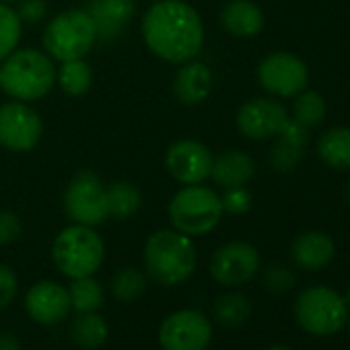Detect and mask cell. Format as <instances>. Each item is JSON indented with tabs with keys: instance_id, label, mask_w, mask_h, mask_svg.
Returning a JSON list of instances; mask_svg holds the SVG:
<instances>
[{
	"instance_id": "obj_1",
	"label": "cell",
	"mask_w": 350,
	"mask_h": 350,
	"mask_svg": "<svg viewBox=\"0 0 350 350\" xmlns=\"http://www.w3.org/2000/svg\"><path fill=\"white\" fill-rule=\"evenodd\" d=\"M146 48L161 60L184 64L204 46V23L186 0H157L140 23Z\"/></svg>"
},
{
	"instance_id": "obj_2",
	"label": "cell",
	"mask_w": 350,
	"mask_h": 350,
	"mask_svg": "<svg viewBox=\"0 0 350 350\" xmlns=\"http://www.w3.org/2000/svg\"><path fill=\"white\" fill-rule=\"evenodd\" d=\"M142 258L146 274L163 286H178L186 282L198 264L192 239L175 229L154 231L144 243Z\"/></svg>"
},
{
	"instance_id": "obj_3",
	"label": "cell",
	"mask_w": 350,
	"mask_h": 350,
	"mask_svg": "<svg viewBox=\"0 0 350 350\" xmlns=\"http://www.w3.org/2000/svg\"><path fill=\"white\" fill-rule=\"evenodd\" d=\"M56 83V66L46 52L23 48L15 50L0 66V87L17 101H38Z\"/></svg>"
},
{
	"instance_id": "obj_4",
	"label": "cell",
	"mask_w": 350,
	"mask_h": 350,
	"mask_svg": "<svg viewBox=\"0 0 350 350\" xmlns=\"http://www.w3.org/2000/svg\"><path fill=\"white\" fill-rule=\"evenodd\" d=\"M105 258V243L95 227L70 225L62 229L52 243V260L68 278L93 276Z\"/></svg>"
},
{
	"instance_id": "obj_5",
	"label": "cell",
	"mask_w": 350,
	"mask_h": 350,
	"mask_svg": "<svg viewBox=\"0 0 350 350\" xmlns=\"http://www.w3.org/2000/svg\"><path fill=\"white\" fill-rule=\"evenodd\" d=\"M97 42V27L89 11L70 9L58 13L44 31V48L52 60H83Z\"/></svg>"
},
{
	"instance_id": "obj_6",
	"label": "cell",
	"mask_w": 350,
	"mask_h": 350,
	"mask_svg": "<svg viewBox=\"0 0 350 350\" xmlns=\"http://www.w3.org/2000/svg\"><path fill=\"white\" fill-rule=\"evenodd\" d=\"M167 211L173 229L188 237L211 233L223 217L221 196L202 184L184 186L171 198Z\"/></svg>"
},
{
	"instance_id": "obj_7",
	"label": "cell",
	"mask_w": 350,
	"mask_h": 350,
	"mask_svg": "<svg viewBox=\"0 0 350 350\" xmlns=\"http://www.w3.org/2000/svg\"><path fill=\"white\" fill-rule=\"evenodd\" d=\"M295 317L299 325L313 336L338 334L348 321V305L344 297L323 284L307 286L295 301Z\"/></svg>"
},
{
	"instance_id": "obj_8",
	"label": "cell",
	"mask_w": 350,
	"mask_h": 350,
	"mask_svg": "<svg viewBox=\"0 0 350 350\" xmlns=\"http://www.w3.org/2000/svg\"><path fill=\"white\" fill-rule=\"evenodd\" d=\"M107 186L93 171H79L68 182L64 192V213L77 225L97 227L109 219L107 213Z\"/></svg>"
},
{
	"instance_id": "obj_9",
	"label": "cell",
	"mask_w": 350,
	"mask_h": 350,
	"mask_svg": "<svg viewBox=\"0 0 350 350\" xmlns=\"http://www.w3.org/2000/svg\"><path fill=\"white\" fill-rule=\"evenodd\" d=\"M213 340V323L196 309H180L167 315L159 327L163 350H206Z\"/></svg>"
},
{
	"instance_id": "obj_10",
	"label": "cell",
	"mask_w": 350,
	"mask_h": 350,
	"mask_svg": "<svg viewBox=\"0 0 350 350\" xmlns=\"http://www.w3.org/2000/svg\"><path fill=\"white\" fill-rule=\"evenodd\" d=\"M44 134L40 113L25 101H11L0 107V144L13 152L33 150Z\"/></svg>"
},
{
	"instance_id": "obj_11",
	"label": "cell",
	"mask_w": 350,
	"mask_h": 350,
	"mask_svg": "<svg viewBox=\"0 0 350 350\" xmlns=\"http://www.w3.org/2000/svg\"><path fill=\"white\" fill-rule=\"evenodd\" d=\"M258 81L274 97H295L307 89L309 70L305 62L291 52H274L258 66Z\"/></svg>"
},
{
	"instance_id": "obj_12",
	"label": "cell",
	"mask_w": 350,
	"mask_h": 350,
	"mask_svg": "<svg viewBox=\"0 0 350 350\" xmlns=\"http://www.w3.org/2000/svg\"><path fill=\"white\" fill-rule=\"evenodd\" d=\"M213 152L200 140H178L173 142L165 154V167L169 175L184 186H198L211 178Z\"/></svg>"
},
{
	"instance_id": "obj_13",
	"label": "cell",
	"mask_w": 350,
	"mask_h": 350,
	"mask_svg": "<svg viewBox=\"0 0 350 350\" xmlns=\"http://www.w3.org/2000/svg\"><path fill=\"white\" fill-rule=\"evenodd\" d=\"M260 268L258 250L245 241L221 245L211 258V274L223 286H239L250 282Z\"/></svg>"
},
{
	"instance_id": "obj_14",
	"label": "cell",
	"mask_w": 350,
	"mask_h": 350,
	"mask_svg": "<svg viewBox=\"0 0 350 350\" xmlns=\"http://www.w3.org/2000/svg\"><path fill=\"white\" fill-rule=\"evenodd\" d=\"M288 122L286 107L272 97H256L241 105L237 113V128L250 140L274 138Z\"/></svg>"
},
{
	"instance_id": "obj_15",
	"label": "cell",
	"mask_w": 350,
	"mask_h": 350,
	"mask_svg": "<svg viewBox=\"0 0 350 350\" xmlns=\"http://www.w3.org/2000/svg\"><path fill=\"white\" fill-rule=\"evenodd\" d=\"M25 311L40 325L60 323L70 311L68 288L54 280H42L33 284L25 295Z\"/></svg>"
},
{
	"instance_id": "obj_16",
	"label": "cell",
	"mask_w": 350,
	"mask_h": 350,
	"mask_svg": "<svg viewBox=\"0 0 350 350\" xmlns=\"http://www.w3.org/2000/svg\"><path fill=\"white\" fill-rule=\"evenodd\" d=\"M213 70L204 62L188 60L173 79V91L184 105H200L213 91Z\"/></svg>"
},
{
	"instance_id": "obj_17",
	"label": "cell",
	"mask_w": 350,
	"mask_h": 350,
	"mask_svg": "<svg viewBox=\"0 0 350 350\" xmlns=\"http://www.w3.org/2000/svg\"><path fill=\"white\" fill-rule=\"evenodd\" d=\"M309 128L301 126L293 118L282 126V130L276 134V144L270 150V165L278 173H291L297 169L299 161L303 159V148L309 140L307 134Z\"/></svg>"
},
{
	"instance_id": "obj_18",
	"label": "cell",
	"mask_w": 350,
	"mask_h": 350,
	"mask_svg": "<svg viewBox=\"0 0 350 350\" xmlns=\"http://www.w3.org/2000/svg\"><path fill=\"white\" fill-rule=\"evenodd\" d=\"M134 13V0H93V7L89 9V15L97 27V38L107 42L124 33Z\"/></svg>"
},
{
	"instance_id": "obj_19",
	"label": "cell",
	"mask_w": 350,
	"mask_h": 350,
	"mask_svg": "<svg viewBox=\"0 0 350 350\" xmlns=\"http://www.w3.org/2000/svg\"><path fill=\"white\" fill-rule=\"evenodd\" d=\"M336 256L334 241L321 231H305L291 245L293 262L303 270H321Z\"/></svg>"
},
{
	"instance_id": "obj_20",
	"label": "cell",
	"mask_w": 350,
	"mask_h": 350,
	"mask_svg": "<svg viewBox=\"0 0 350 350\" xmlns=\"http://www.w3.org/2000/svg\"><path fill=\"white\" fill-rule=\"evenodd\" d=\"M221 25L233 38L250 40L264 27V13L254 0H229L221 9Z\"/></svg>"
},
{
	"instance_id": "obj_21",
	"label": "cell",
	"mask_w": 350,
	"mask_h": 350,
	"mask_svg": "<svg viewBox=\"0 0 350 350\" xmlns=\"http://www.w3.org/2000/svg\"><path fill=\"white\" fill-rule=\"evenodd\" d=\"M254 159L243 150H225L213 161L211 178L221 188H239L245 186L254 178Z\"/></svg>"
},
{
	"instance_id": "obj_22",
	"label": "cell",
	"mask_w": 350,
	"mask_h": 350,
	"mask_svg": "<svg viewBox=\"0 0 350 350\" xmlns=\"http://www.w3.org/2000/svg\"><path fill=\"white\" fill-rule=\"evenodd\" d=\"M319 159L336 171H350V128H332L317 140Z\"/></svg>"
},
{
	"instance_id": "obj_23",
	"label": "cell",
	"mask_w": 350,
	"mask_h": 350,
	"mask_svg": "<svg viewBox=\"0 0 350 350\" xmlns=\"http://www.w3.org/2000/svg\"><path fill=\"white\" fill-rule=\"evenodd\" d=\"M105 192H107V213L111 219L126 221L134 217L142 206V194L130 182H113L105 188Z\"/></svg>"
},
{
	"instance_id": "obj_24",
	"label": "cell",
	"mask_w": 350,
	"mask_h": 350,
	"mask_svg": "<svg viewBox=\"0 0 350 350\" xmlns=\"http://www.w3.org/2000/svg\"><path fill=\"white\" fill-rule=\"evenodd\" d=\"M107 323L101 315H97V311L93 313H79V317L72 321L70 325V338L77 346L93 350L105 344L107 340Z\"/></svg>"
},
{
	"instance_id": "obj_25",
	"label": "cell",
	"mask_w": 350,
	"mask_h": 350,
	"mask_svg": "<svg viewBox=\"0 0 350 350\" xmlns=\"http://www.w3.org/2000/svg\"><path fill=\"white\" fill-rule=\"evenodd\" d=\"M56 81L60 89L70 97L85 95L93 85V72L91 66L83 60H68L60 62V68L56 70Z\"/></svg>"
},
{
	"instance_id": "obj_26",
	"label": "cell",
	"mask_w": 350,
	"mask_h": 350,
	"mask_svg": "<svg viewBox=\"0 0 350 350\" xmlns=\"http://www.w3.org/2000/svg\"><path fill=\"white\" fill-rule=\"evenodd\" d=\"M213 313L217 323L225 327H239L252 315V301L243 293H227L217 299Z\"/></svg>"
},
{
	"instance_id": "obj_27",
	"label": "cell",
	"mask_w": 350,
	"mask_h": 350,
	"mask_svg": "<svg viewBox=\"0 0 350 350\" xmlns=\"http://www.w3.org/2000/svg\"><path fill=\"white\" fill-rule=\"evenodd\" d=\"M68 297H70V309H75L79 313L97 311L103 305V299H105L101 284L93 276L72 278L70 288H68Z\"/></svg>"
},
{
	"instance_id": "obj_28",
	"label": "cell",
	"mask_w": 350,
	"mask_h": 350,
	"mask_svg": "<svg viewBox=\"0 0 350 350\" xmlns=\"http://www.w3.org/2000/svg\"><path fill=\"white\" fill-rule=\"evenodd\" d=\"M327 111L325 99L317 91H301L293 103V120L305 128H313L323 122Z\"/></svg>"
},
{
	"instance_id": "obj_29",
	"label": "cell",
	"mask_w": 350,
	"mask_h": 350,
	"mask_svg": "<svg viewBox=\"0 0 350 350\" xmlns=\"http://www.w3.org/2000/svg\"><path fill=\"white\" fill-rule=\"evenodd\" d=\"M23 23L7 3H0V60L11 56L21 42Z\"/></svg>"
},
{
	"instance_id": "obj_30",
	"label": "cell",
	"mask_w": 350,
	"mask_h": 350,
	"mask_svg": "<svg viewBox=\"0 0 350 350\" xmlns=\"http://www.w3.org/2000/svg\"><path fill=\"white\" fill-rule=\"evenodd\" d=\"M146 288V276L138 268H122L111 278V293L120 301H136Z\"/></svg>"
},
{
	"instance_id": "obj_31",
	"label": "cell",
	"mask_w": 350,
	"mask_h": 350,
	"mask_svg": "<svg viewBox=\"0 0 350 350\" xmlns=\"http://www.w3.org/2000/svg\"><path fill=\"white\" fill-rule=\"evenodd\" d=\"M221 206H223V213L227 215H233V217L245 215L252 208V194L245 190V186L227 188L225 194L221 196Z\"/></svg>"
},
{
	"instance_id": "obj_32",
	"label": "cell",
	"mask_w": 350,
	"mask_h": 350,
	"mask_svg": "<svg viewBox=\"0 0 350 350\" xmlns=\"http://www.w3.org/2000/svg\"><path fill=\"white\" fill-rule=\"evenodd\" d=\"M293 284H295V276H293V272H291L286 266H282V264H272V266L266 268V272H264V286H266L268 291L280 295V293L291 291Z\"/></svg>"
},
{
	"instance_id": "obj_33",
	"label": "cell",
	"mask_w": 350,
	"mask_h": 350,
	"mask_svg": "<svg viewBox=\"0 0 350 350\" xmlns=\"http://www.w3.org/2000/svg\"><path fill=\"white\" fill-rule=\"evenodd\" d=\"M21 231V219L13 211H0V245H9L17 241Z\"/></svg>"
},
{
	"instance_id": "obj_34",
	"label": "cell",
	"mask_w": 350,
	"mask_h": 350,
	"mask_svg": "<svg viewBox=\"0 0 350 350\" xmlns=\"http://www.w3.org/2000/svg\"><path fill=\"white\" fill-rule=\"evenodd\" d=\"M17 291H19L17 274L9 266L0 264V309H7L13 303Z\"/></svg>"
},
{
	"instance_id": "obj_35",
	"label": "cell",
	"mask_w": 350,
	"mask_h": 350,
	"mask_svg": "<svg viewBox=\"0 0 350 350\" xmlns=\"http://www.w3.org/2000/svg\"><path fill=\"white\" fill-rule=\"evenodd\" d=\"M17 15H19L21 23L36 25L46 19L48 5H46V0H21V7H19Z\"/></svg>"
},
{
	"instance_id": "obj_36",
	"label": "cell",
	"mask_w": 350,
	"mask_h": 350,
	"mask_svg": "<svg viewBox=\"0 0 350 350\" xmlns=\"http://www.w3.org/2000/svg\"><path fill=\"white\" fill-rule=\"evenodd\" d=\"M0 350H21V342L11 332H0Z\"/></svg>"
},
{
	"instance_id": "obj_37",
	"label": "cell",
	"mask_w": 350,
	"mask_h": 350,
	"mask_svg": "<svg viewBox=\"0 0 350 350\" xmlns=\"http://www.w3.org/2000/svg\"><path fill=\"white\" fill-rule=\"evenodd\" d=\"M268 350H293V348H291V346H280V344H278V346H272V348H268Z\"/></svg>"
},
{
	"instance_id": "obj_38",
	"label": "cell",
	"mask_w": 350,
	"mask_h": 350,
	"mask_svg": "<svg viewBox=\"0 0 350 350\" xmlns=\"http://www.w3.org/2000/svg\"><path fill=\"white\" fill-rule=\"evenodd\" d=\"M346 200H348V204H350V180H348V184H346Z\"/></svg>"
},
{
	"instance_id": "obj_39",
	"label": "cell",
	"mask_w": 350,
	"mask_h": 350,
	"mask_svg": "<svg viewBox=\"0 0 350 350\" xmlns=\"http://www.w3.org/2000/svg\"><path fill=\"white\" fill-rule=\"evenodd\" d=\"M344 301H346V305L350 307V288H348V293L344 295Z\"/></svg>"
},
{
	"instance_id": "obj_40",
	"label": "cell",
	"mask_w": 350,
	"mask_h": 350,
	"mask_svg": "<svg viewBox=\"0 0 350 350\" xmlns=\"http://www.w3.org/2000/svg\"><path fill=\"white\" fill-rule=\"evenodd\" d=\"M0 3H17V0H0Z\"/></svg>"
},
{
	"instance_id": "obj_41",
	"label": "cell",
	"mask_w": 350,
	"mask_h": 350,
	"mask_svg": "<svg viewBox=\"0 0 350 350\" xmlns=\"http://www.w3.org/2000/svg\"><path fill=\"white\" fill-rule=\"evenodd\" d=\"M348 327H350V321H348Z\"/></svg>"
}]
</instances>
